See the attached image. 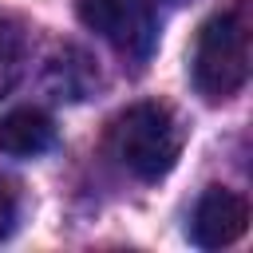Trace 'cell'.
I'll return each mask as SVG.
<instances>
[{"label":"cell","mask_w":253,"mask_h":253,"mask_svg":"<svg viewBox=\"0 0 253 253\" xmlns=\"http://www.w3.org/2000/svg\"><path fill=\"white\" fill-rule=\"evenodd\" d=\"M182 119L166 103H130L115 115L107 130V154L119 162L123 174L138 182H158L174 170L182 154Z\"/></svg>","instance_id":"1"},{"label":"cell","mask_w":253,"mask_h":253,"mask_svg":"<svg viewBox=\"0 0 253 253\" xmlns=\"http://www.w3.org/2000/svg\"><path fill=\"white\" fill-rule=\"evenodd\" d=\"M190 75L202 99L221 103L233 99L249 79V12L245 4H233L217 16H210L198 32Z\"/></svg>","instance_id":"2"},{"label":"cell","mask_w":253,"mask_h":253,"mask_svg":"<svg viewBox=\"0 0 253 253\" xmlns=\"http://www.w3.org/2000/svg\"><path fill=\"white\" fill-rule=\"evenodd\" d=\"M75 12L83 28H91L99 40H107L119 55L146 63L158 43V24L142 0H75Z\"/></svg>","instance_id":"3"},{"label":"cell","mask_w":253,"mask_h":253,"mask_svg":"<svg viewBox=\"0 0 253 253\" xmlns=\"http://www.w3.org/2000/svg\"><path fill=\"white\" fill-rule=\"evenodd\" d=\"M249 225V206L241 194L233 190H221V186H210L194 213H190V241L202 245V249H221V245H233Z\"/></svg>","instance_id":"4"},{"label":"cell","mask_w":253,"mask_h":253,"mask_svg":"<svg viewBox=\"0 0 253 253\" xmlns=\"http://www.w3.org/2000/svg\"><path fill=\"white\" fill-rule=\"evenodd\" d=\"M55 146V123L40 107H16L0 119V154L8 158H40Z\"/></svg>","instance_id":"5"},{"label":"cell","mask_w":253,"mask_h":253,"mask_svg":"<svg viewBox=\"0 0 253 253\" xmlns=\"http://www.w3.org/2000/svg\"><path fill=\"white\" fill-rule=\"evenodd\" d=\"M24 51H28L24 28H20L12 16L0 12V99L16 87V79H20V71H24Z\"/></svg>","instance_id":"6"},{"label":"cell","mask_w":253,"mask_h":253,"mask_svg":"<svg viewBox=\"0 0 253 253\" xmlns=\"http://www.w3.org/2000/svg\"><path fill=\"white\" fill-rule=\"evenodd\" d=\"M16 221H20V190H16V182L0 170V241L12 237Z\"/></svg>","instance_id":"7"},{"label":"cell","mask_w":253,"mask_h":253,"mask_svg":"<svg viewBox=\"0 0 253 253\" xmlns=\"http://www.w3.org/2000/svg\"><path fill=\"white\" fill-rule=\"evenodd\" d=\"M158 4H182V0H158Z\"/></svg>","instance_id":"8"}]
</instances>
